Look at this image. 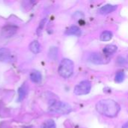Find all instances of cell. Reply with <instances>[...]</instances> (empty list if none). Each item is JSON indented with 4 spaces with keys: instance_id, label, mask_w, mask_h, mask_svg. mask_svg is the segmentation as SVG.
Listing matches in <instances>:
<instances>
[{
    "instance_id": "2e32d148",
    "label": "cell",
    "mask_w": 128,
    "mask_h": 128,
    "mask_svg": "<svg viewBox=\"0 0 128 128\" xmlns=\"http://www.w3.org/2000/svg\"><path fill=\"white\" fill-rule=\"evenodd\" d=\"M42 128H56V123L53 120L49 119L46 120L43 124H42Z\"/></svg>"
},
{
    "instance_id": "7a4b0ae2",
    "label": "cell",
    "mask_w": 128,
    "mask_h": 128,
    "mask_svg": "<svg viewBox=\"0 0 128 128\" xmlns=\"http://www.w3.org/2000/svg\"><path fill=\"white\" fill-rule=\"evenodd\" d=\"M74 70V64L73 61L68 58H64L61 62L58 67V74L63 78H69L72 76Z\"/></svg>"
},
{
    "instance_id": "4fadbf2b",
    "label": "cell",
    "mask_w": 128,
    "mask_h": 128,
    "mask_svg": "<svg viewBox=\"0 0 128 128\" xmlns=\"http://www.w3.org/2000/svg\"><path fill=\"white\" fill-rule=\"evenodd\" d=\"M27 90H28V87L26 84H23L21 86V87H20V88L18 90L19 100H22L24 99V98L26 97V95L27 94Z\"/></svg>"
},
{
    "instance_id": "3957f363",
    "label": "cell",
    "mask_w": 128,
    "mask_h": 128,
    "mask_svg": "<svg viewBox=\"0 0 128 128\" xmlns=\"http://www.w3.org/2000/svg\"><path fill=\"white\" fill-rule=\"evenodd\" d=\"M49 110L51 112L58 113L61 115H66L72 111V107L70 104L65 102L55 101L50 106Z\"/></svg>"
},
{
    "instance_id": "52a82bcc",
    "label": "cell",
    "mask_w": 128,
    "mask_h": 128,
    "mask_svg": "<svg viewBox=\"0 0 128 128\" xmlns=\"http://www.w3.org/2000/svg\"><path fill=\"white\" fill-rule=\"evenodd\" d=\"M116 9H117V5L107 4L106 5H104L99 9V13L101 14H107L113 12Z\"/></svg>"
},
{
    "instance_id": "30bf717a",
    "label": "cell",
    "mask_w": 128,
    "mask_h": 128,
    "mask_svg": "<svg viewBox=\"0 0 128 128\" xmlns=\"http://www.w3.org/2000/svg\"><path fill=\"white\" fill-rule=\"evenodd\" d=\"M30 80L34 83H40L42 80V75L39 71H33L30 74Z\"/></svg>"
},
{
    "instance_id": "6da1fadb",
    "label": "cell",
    "mask_w": 128,
    "mask_h": 128,
    "mask_svg": "<svg viewBox=\"0 0 128 128\" xmlns=\"http://www.w3.org/2000/svg\"><path fill=\"white\" fill-rule=\"evenodd\" d=\"M97 111L108 118H114L118 116L121 107L119 104L112 99H104L98 101L96 104Z\"/></svg>"
},
{
    "instance_id": "9a60e30c",
    "label": "cell",
    "mask_w": 128,
    "mask_h": 128,
    "mask_svg": "<svg viewBox=\"0 0 128 128\" xmlns=\"http://www.w3.org/2000/svg\"><path fill=\"white\" fill-rule=\"evenodd\" d=\"M125 78V74L124 71H118L116 75V77H115V80L116 82L118 83H121L124 81Z\"/></svg>"
},
{
    "instance_id": "7c38bea8",
    "label": "cell",
    "mask_w": 128,
    "mask_h": 128,
    "mask_svg": "<svg viewBox=\"0 0 128 128\" xmlns=\"http://www.w3.org/2000/svg\"><path fill=\"white\" fill-rule=\"evenodd\" d=\"M118 50V47L115 45H107L104 49V53L105 56H110L114 54Z\"/></svg>"
},
{
    "instance_id": "d6986e66",
    "label": "cell",
    "mask_w": 128,
    "mask_h": 128,
    "mask_svg": "<svg viewBox=\"0 0 128 128\" xmlns=\"http://www.w3.org/2000/svg\"><path fill=\"white\" fill-rule=\"evenodd\" d=\"M118 63H120V64H124V63H125V62H126V61H125V59H124V58L119 57V58H118Z\"/></svg>"
},
{
    "instance_id": "5b68a950",
    "label": "cell",
    "mask_w": 128,
    "mask_h": 128,
    "mask_svg": "<svg viewBox=\"0 0 128 128\" xmlns=\"http://www.w3.org/2000/svg\"><path fill=\"white\" fill-rule=\"evenodd\" d=\"M89 60L92 63L95 64H103L106 63L105 58L100 53L98 52L92 53L89 56Z\"/></svg>"
},
{
    "instance_id": "ffe728a7",
    "label": "cell",
    "mask_w": 128,
    "mask_h": 128,
    "mask_svg": "<svg viewBox=\"0 0 128 128\" xmlns=\"http://www.w3.org/2000/svg\"><path fill=\"white\" fill-rule=\"evenodd\" d=\"M122 128H128V122H127L122 126Z\"/></svg>"
},
{
    "instance_id": "e0dca14e",
    "label": "cell",
    "mask_w": 128,
    "mask_h": 128,
    "mask_svg": "<svg viewBox=\"0 0 128 128\" xmlns=\"http://www.w3.org/2000/svg\"><path fill=\"white\" fill-rule=\"evenodd\" d=\"M58 49L56 47H52L50 50V57L52 59H55L57 57Z\"/></svg>"
},
{
    "instance_id": "5bb4252c",
    "label": "cell",
    "mask_w": 128,
    "mask_h": 128,
    "mask_svg": "<svg viewBox=\"0 0 128 128\" xmlns=\"http://www.w3.org/2000/svg\"><path fill=\"white\" fill-rule=\"evenodd\" d=\"M112 33L110 31H104V32H102V34H100V40L103 41H109L112 39Z\"/></svg>"
},
{
    "instance_id": "277c9868",
    "label": "cell",
    "mask_w": 128,
    "mask_h": 128,
    "mask_svg": "<svg viewBox=\"0 0 128 128\" xmlns=\"http://www.w3.org/2000/svg\"><path fill=\"white\" fill-rule=\"evenodd\" d=\"M92 89V83L88 80H83L78 83L74 89L76 95H84L90 92Z\"/></svg>"
},
{
    "instance_id": "9c48e42d",
    "label": "cell",
    "mask_w": 128,
    "mask_h": 128,
    "mask_svg": "<svg viewBox=\"0 0 128 128\" xmlns=\"http://www.w3.org/2000/svg\"><path fill=\"white\" fill-rule=\"evenodd\" d=\"M81 33H82L81 29L76 26H73L70 27L65 32V34L68 35H76V36H80Z\"/></svg>"
},
{
    "instance_id": "8992f818",
    "label": "cell",
    "mask_w": 128,
    "mask_h": 128,
    "mask_svg": "<svg viewBox=\"0 0 128 128\" xmlns=\"http://www.w3.org/2000/svg\"><path fill=\"white\" fill-rule=\"evenodd\" d=\"M17 30V28L15 26H5L2 28V34L3 37L4 38H9L10 36H12L13 34H14L16 33Z\"/></svg>"
},
{
    "instance_id": "8fae6325",
    "label": "cell",
    "mask_w": 128,
    "mask_h": 128,
    "mask_svg": "<svg viewBox=\"0 0 128 128\" xmlns=\"http://www.w3.org/2000/svg\"><path fill=\"white\" fill-rule=\"evenodd\" d=\"M29 49H30V50H31L33 53L38 54V53H39L40 51V44H39V42H38V40H34V41H32V42L30 44V45H29Z\"/></svg>"
},
{
    "instance_id": "ac0fdd59",
    "label": "cell",
    "mask_w": 128,
    "mask_h": 128,
    "mask_svg": "<svg viewBox=\"0 0 128 128\" xmlns=\"http://www.w3.org/2000/svg\"><path fill=\"white\" fill-rule=\"evenodd\" d=\"M46 21V19H44V20L40 22V26H39V27H38V34H39V32H40V31H42L41 29H42V28H43V27L44 26Z\"/></svg>"
},
{
    "instance_id": "ba28073f",
    "label": "cell",
    "mask_w": 128,
    "mask_h": 128,
    "mask_svg": "<svg viewBox=\"0 0 128 128\" xmlns=\"http://www.w3.org/2000/svg\"><path fill=\"white\" fill-rule=\"evenodd\" d=\"M11 52L8 48H1L0 49V62H7L10 58Z\"/></svg>"
}]
</instances>
